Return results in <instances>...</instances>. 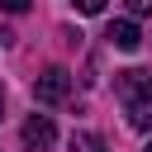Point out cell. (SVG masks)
Masks as SVG:
<instances>
[{"label":"cell","mask_w":152,"mask_h":152,"mask_svg":"<svg viewBox=\"0 0 152 152\" xmlns=\"http://www.w3.org/2000/svg\"><path fill=\"white\" fill-rule=\"evenodd\" d=\"M114 95L124 100V114H128V128L147 133V128H152V71H142V66H128V71H114Z\"/></svg>","instance_id":"cell-1"},{"label":"cell","mask_w":152,"mask_h":152,"mask_svg":"<svg viewBox=\"0 0 152 152\" xmlns=\"http://www.w3.org/2000/svg\"><path fill=\"white\" fill-rule=\"evenodd\" d=\"M71 95V71L66 66H48L38 81H33V100L38 104H62Z\"/></svg>","instance_id":"cell-2"},{"label":"cell","mask_w":152,"mask_h":152,"mask_svg":"<svg viewBox=\"0 0 152 152\" xmlns=\"http://www.w3.org/2000/svg\"><path fill=\"white\" fill-rule=\"evenodd\" d=\"M19 138H24V152H52L57 128H52V119H48V114H28V119H24V128H19Z\"/></svg>","instance_id":"cell-3"},{"label":"cell","mask_w":152,"mask_h":152,"mask_svg":"<svg viewBox=\"0 0 152 152\" xmlns=\"http://www.w3.org/2000/svg\"><path fill=\"white\" fill-rule=\"evenodd\" d=\"M104 38H109V48H119V52H133V48L142 43V33H138L133 19H114V24L104 28Z\"/></svg>","instance_id":"cell-4"},{"label":"cell","mask_w":152,"mask_h":152,"mask_svg":"<svg viewBox=\"0 0 152 152\" xmlns=\"http://www.w3.org/2000/svg\"><path fill=\"white\" fill-rule=\"evenodd\" d=\"M71 152H104V142H100L95 133H76V138H71Z\"/></svg>","instance_id":"cell-5"},{"label":"cell","mask_w":152,"mask_h":152,"mask_svg":"<svg viewBox=\"0 0 152 152\" xmlns=\"http://www.w3.org/2000/svg\"><path fill=\"white\" fill-rule=\"evenodd\" d=\"M71 5H76L81 14H100V10H104V0H71Z\"/></svg>","instance_id":"cell-6"},{"label":"cell","mask_w":152,"mask_h":152,"mask_svg":"<svg viewBox=\"0 0 152 152\" xmlns=\"http://www.w3.org/2000/svg\"><path fill=\"white\" fill-rule=\"evenodd\" d=\"M128 5V14H152V0H124Z\"/></svg>","instance_id":"cell-7"},{"label":"cell","mask_w":152,"mask_h":152,"mask_svg":"<svg viewBox=\"0 0 152 152\" xmlns=\"http://www.w3.org/2000/svg\"><path fill=\"white\" fill-rule=\"evenodd\" d=\"M0 5H5V10H10V14H24V10H28V5H33V0H0Z\"/></svg>","instance_id":"cell-8"},{"label":"cell","mask_w":152,"mask_h":152,"mask_svg":"<svg viewBox=\"0 0 152 152\" xmlns=\"http://www.w3.org/2000/svg\"><path fill=\"white\" fill-rule=\"evenodd\" d=\"M0 119H5V90H0Z\"/></svg>","instance_id":"cell-9"},{"label":"cell","mask_w":152,"mask_h":152,"mask_svg":"<svg viewBox=\"0 0 152 152\" xmlns=\"http://www.w3.org/2000/svg\"><path fill=\"white\" fill-rule=\"evenodd\" d=\"M142 152H152V142H147V147H142Z\"/></svg>","instance_id":"cell-10"}]
</instances>
